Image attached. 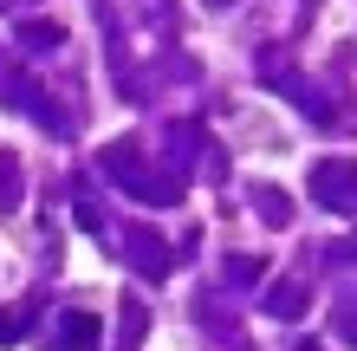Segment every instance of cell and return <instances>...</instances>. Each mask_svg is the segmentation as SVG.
Masks as SVG:
<instances>
[{"instance_id":"6da1fadb","label":"cell","mask_w":357,"mask_h":351,"mask_svg":"<svg viewBox=\"0 0 357 351\" xmlns=\"http://www.w3.org/2000/svg\"><path fill=\"white\" fill-rule=\"evenodd\" d=\"M66 345H98V319L91 313H72L66 319Z\"/></svg>"},{"instance_id":"7a4b0ae2","label":"cell","mask_w":357,"mask_h":351,"mask_svg":"<svg viewBox=\"0 0 357 351\" xmlns=\"http://www.w3.org/2000/svg\"><path fill=\"white\" fill-rule=\"evenodd\" d=\"M13 338H20V319H13V313H0V345H13Z\"/></svg>"}]
</instances>
